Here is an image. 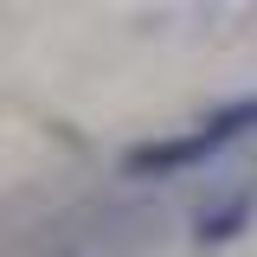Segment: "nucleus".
Instances as JSON below:
<instances>
[{
	"mask_svg": "<svg viewBox=\"0 0 257 257\" xmlns=\"http://www.w3.org/2000/svg\"><path fill=\"white\" fill-rule=\"evenodd\" d=\"M219 155V142L206 135V128H187V135H167V142H142V148H128L122 167L135 174V180H148V174H187V167H199V161Z\"/></svg>",
	"mask_w": 257,
	"mask_h": 257,
	"instance_id": "f257e3e1",
	"label": "nucleus"
},
{
	"mask_svg": "<svg viewBox=\"0 0 257 257\" xmlns=\"http://www.w3.org/2000/svg\"><path fill=\"white\" fill-rule=\"evenodd\" d=\"M206 135H212V142H238V135H244V128H257V96H231V103H219V109H206Z\"/></svg>",
	"mask_w": 257,
	"mask_h": 257,
	"instance_id": "7ed1b4c3",
	"label": "nucleus"
},
{
	"mask_svg": "<svg viewBox=\"0 0 257 257\" xmlns=\"http://www.w3.org/2000/svg\"><path fill=\"white\" fill-rule=\"evenodd\" d=\"M251 193H231V199H219V206H199V219H193V231H199V244H225V238H238L244 225H251Z\"/></svg>",
	"mask_w": 257,
	"mask_h": 257,
	"instance_id": "f03ea898",
	"label": "nucleus"
}]
</instances>
